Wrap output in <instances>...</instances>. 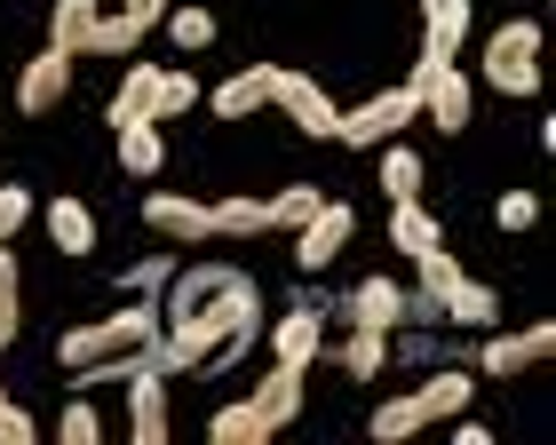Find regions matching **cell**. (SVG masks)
<instances>
[{
	"label": "cell",
	"mask_w": 556,
	"mask_h": 445,
	"mask_svg": "<svg viewBox=\"0 0 556 445\" xmlns=\"http://www.w3.org/2000/svg\"><path fill=\"white\" fill-rule=\"evenodd\" d=\"M255 318H263V294H255V279H223L199 310H184V318H167V351H175V374L184 366H207V351L215 342H231V334H255Z\"/></svg>",
	"instance_id": "cell-1"
},
{
	"label": "cell",
	"mask_w": 556,
	"mask_h": 445,
	"mask_svg": "<svg viewBox=\"0 0 556 445\" xmlns=\"http://www.w3.org/2000/svg\"><path fill=\"white\" fill-rule=\"evenodd\" d=\"M414 119H421V96H414V88H390V96H374V104L342 112V119H334V143H358V152H374V143H390L397 128H414Z\"/></svg>",
	"instance_id": "cell-3"
},
{
	"label": "cell",
	"mask_w": 556,
	"mask_h": 445,
	"mask_svg": "<svg viewBox=\"0 0 556 445\" xmlns=\"http://www.w3.org/2000/svg\"><path fill=\"white\" fill-rule=\"evenodd\" d=\"M16 342V255H9V239H0V351Z\"/></svg>",
	"instance_id": "cell-33"
},
{
	"label": "cell",
	"mask_w": 556,
	"mask_h": 445,
	"mask_svg": "<svg viewBox=\"0 0 556 445\" xmlns=\"http://www.w3.org/2000/svg\"><path fill=\"white\" fill-rule=\"evenodd\" d=\"M270 351H278V366H311L318 358V310H287L270 327Z\"/></svg>",
	"instance_id": "cell-16"
},
{
	"label": "cell",
	"mask_w": 556,
	"mask_h": 445,
	"mask_svg": "<svg viewBox=\"0 0 556 445\" xmlns=\"http://www.w3.org/2000/svg\"><path fill=\"white\" fill-rule=\"evenodd\" d=\"M128 430H136V445H167V390H160V374H128Z\"/></svg>",
	"instance_id": "cell-10"
},
{
	"label": "cell",
	"mask_w": 556,
	"mask_h": 445,
	"mask_svg": "<svg viewBox=\"0 0 556 445\" xmlns=\"http://www.w3.org/2000/svg\"><path fill=\"white\" fill-rule=\"evenodd\" d=\"M48 239H56L64 255H88V246H96V215L80 200H56V207H48Z\"/></svg>",
	"instance_id": "cell-22"
},
{
	"label": "cell",
	"mask_w": 556,
	"mask_h": 445,
	"mask_svg": "<svg viewBox=\"0 0 556 445\" xmlns=\"http://www.w3.org/2000/svg\"><path fill=\"white\" fill-rule=\"evenodd\" d=\"M199 104V80L191 72H160V96H151V119H175V112H191Z\"/></svg>",
	"instance_id": "cell-30"
},
{
	"label": "cell",
	"mask_w": 556,
	"mask_h": 445,
	"mask_svg": "<svg viewBox=\"0 0 556 445\" xmlns=\"http://www.w3.org/2000/svg\"><path fill=\"white\" fill-rule=\"evenodd\" d=\"M326 200H318V183H287V191H270V223L278 231H294V223H311Z\"/></svg>",
	"instance_id": "cell-29"
},
{
	"label": "cell",
	"mask_w": 556,
	"mask_h": 445,
	"mask_svg": "<svg viewBox=\"0 0 556 445\" xmlns=\"http://www.w3.org/2000/svg\"><path fill=\"white\" fill-rule=\"evenodd\" d=\"M143 223L151 231H167V239H215V207H199V200H143Z\"/></svg>",
	"instance_id": "cell-11"
},
{
	"label": "cell",
	"mask_w": 556,
	"mask_h": 445,
	"mask_svg": "<svg viewBox=\"0 0 556 445\" xmlns=\"http://www.w3.org/2000/svg\"><path fill=\"white\" fill-rule=\"evenodd\" d=\"M223 279H231L223 263H191L184 279H167V303H160V310H167V318H184V310H199V303H207V294H215Z\"/></svg>",
	"instance_id": "cell-20"
},
{
	"label": "cell",
	"mask_w": 556,
	"mask_h": 445,
	"mask_svg": "<svg viewBox=\"0 0 556 445\" xmlns=\"http://www.w3.org/2000/svg\"><path fill=\"white\" fill-rule=\"evenodd\" d=\"M421 24H429V48H462V33H469V0H421Z\"/></svg>",
	"instance_id": "cell-23"
},
{
	"label": "cell",
	"mask_w": 556,
	"mask_h": 445,
	"mask_svg": "<svg viewBox=\"0 0 556 445\" xmlns=\"http://www.w3.org/2000/svg\"><path fill=\"white\" fill-rule=\"evenodd\" d=\"M270 104L287 112L302 136H334V119H342V112H334V96H326L311 72H287V64H270Z\"/></svg>",
	"instance_id": "cell-4"
},
{
	"label": "cell",
	"mask_w": 556,
	"mask_h": 445,
	"mask_svg": "<svg viewBox=\"0 0 556 445\" xmlns=\"http://www.w3.org/2000/svg\"><path fill=\"white\" fill-rule=\"evenodd\" d=\"M167 33H175L184 56H199V48L215 40V16H207V9H167Z\"/></svg>",
	"instance_id": "cell-31"
},
{
	"label": "cell",
	"mask_w": 556,
	"mask_h": 445,
	"mask_svg": "<svg viewBox=\"0 0 556 445\" xmlns=\"http://www.w3.org/2000/svg\"><path fill=\"white\" fill-rule=\"evenodd\" d=\"M556 351V327H525V334H493L485 342V374H525Z\"/></svg>",
	"instance_id": "cell-9"
},
{
	"label": "cell",
	"mask_w": 556,
	"mask_h": 445,
	"mask_svg": "<svg viewBox=\"0 0 556 445\" xmlns=\"http://www.w3.org/2000/svg\"><path fill=\"white\" fill-rule=\"evenodd\" d=\"M96 24H104V16H96V0H56V16H48V33H56V48H72V56H80Z\"/></svg>",
	"instance_id": "cell-25"
},
{
	"label": "cell",
	"mask_w": 556,
	"mask_h": 445,
	"mask_svg": "<svg viewBox=\"0 0 556 445\" xmlns=\"http://www.w3.org/2000/svg\"><path fill=\"white\" fill-rule=\"evenodd\" d=\"M64 88H72V48H56V40H48L40 56L24 64V80H16V104H24V112H48Z\"/></svg>",
	"instance_id": "cell-7"
},
{
	"label": "cell",
	"mask_w": 556,
	"mask_h": 445,
	"mask_svg": "<svg viewBox=\"0 0 556 445\" xmlns=\"http://www.w3.org/2000/svg\"><path fill=\"white\" fill-rule=\"evenodd\" d=\"M438 303H445V327H493V318H501V294H493V287H477L469 270L438 294Z\"/></svg>",
	"instance_id": "cell-13"
},
{
	"label": "cell",
	"mask_w": 556,
	"mask_h": 445,
	"mask_svg": "<svg viewBox=\"0 0 556 445\" xmlns=\"http://www.w3.org/2000/svg\"><path fill=\"white\" fill-rule=\"evenodd\" d=\"M33 437H40L33 414H24V406H0V445H33Z\"/></svg>",
	"instance_id": "cell-37"
},
{
	"label": "cell",
	"mask_w": 556,
	"mask_h": 445,
	"mask_svg": "<svg viewBox=\"0 0 556 445\" xmlns=\"http://www.w3.org/2000/svg\"><path fill=\"white\" fill-rule=\"evenodd\" d=\"M270 430H278V422H270V414H263L255 398H239V406H223V414H215V422H207V437H215V445H263Z\"/></svg>",
	"instance_id": "cell-15"
},
{
	"label": "cell",
	"mask_w": 556,
	"mask_h": 445,
	"mask_svg": "<svg viewBox=\"0 0 556 445\" xmlns=\"http://www.w3.org/2000/svg\"><path fill=\"white\" fill-rule=\"evenodd\" d=\"M541 24L533 16H517V24H501V33L485 40V80L501 88V96H533L541 88Z\"/></svg>",
	"instance_id": "cell-2"
},
{
	"label": "cell",
	"mask_w": 556,
	"mask_h": 445,
	"mask_svg": "<svg viewBox=\"0 0 556 445\" xmlns=\"http://www.w3.org/2000/svg\"><path fill=\"white\" fill-rule=\"evenodd\" d=\"M151 96H160V64H128V88L112 96V128H136V119H151ZM160 128V119H151Z\"/></svg>",
	"instance_id": "cell-17"
},
{
	"label": "cell",
	"mask_w": 556,
	"mask_h": 445,
	"mask_svg": "<svg viewBox=\"0 0 556 445\" xmlns=\"http://www.w3.org/2000/svg\"><path fill=\"white\" fill-rule=\"evenodd\" d=\"M96 437H104L96 406H88V398H72V406H64V445H96Z\"/></svg>",
	"instance_id": "cell-35"
},
{
	"label": "cell",
	"mask_w": 556,
	"mask_h": 445,
	"mask_svg": "<svg viewBox=\"0 0 556 445\" xmlns=\"http://www.w3.org/2000/svg\"><path fill=\"white\" fill-rule=\"evenodd\" d=\"M350 327H397V318H406V287H390V279H366V287H350Z\"/></svg>",
	"instance_id": "cell-12"
},
{
	"label": "cell",
	"mask_w": 556,
	"mask_h": 445,
	"mask_svg": "<svg viewBox=\"0 0 556 445\" xmlns=\"http://www.w3.org/2000/svg\"><path fill=\"white\" fill-rule=\"evenodd\" d=\"M350 231H358V215H350L342 200H326L311 223H294V263H302V270H326V263L350 246Z\"/></svg>",
	"instance_id": "cell-5"
},
{
	"label": "cell",
	"mask_w": 556,
	"mask_h": 445,
	"mask_svg": "<svg viewBox=\"0 0 556 445\" xmlns=\"http://www.w3.org/2000/svg\"><path fill=\"white\" fill-rule=\"evenodd\" d=\"M0 406H9V398H0Z\"/></svg>",
	"instance_id": "cell-39"
},
{
	"label": "cell",
	"mask_w": 556,
	"mask_h": 445,
	"mask_svg": "<svg viewBox=\"0 0 556 445\" xmlns=\"http://www.w3.org/2000/svg\"><path fill=\"white\" fill-rule=\"evenodd\" d=\"M421 112H429V128H445V136H462L469 128V80H462V72H429V80H421Z\"/></svg>",
	"instance_id": "cell-8"
},
{
	"label": "cell",
	"mask_w": 556,
	"mask_h": 445,
	"mask_svg": "<svg viewBox=\"0 0 556 445\" xmlns=\"http://www.w3.org/2000/svg\"><path fill=\"white\" fill-rule=\"evenodd\" d=\"M151 24H167V0H128L119 16H104V24L88 33V48H104V56H136Z\"/></svg>",
	"instance_id": "cell-6"
},
{
	"label": "cell",
	"mask_w": 556,
	"mask_h": 445,
	"mask_svg": "<svg viewBox=\"0 0 556 445\" xmlns=\"http://www.w3.org/2000/svg\"><path fill=\"white\" fill-rule=\"evenodd\" d=\"M342 366H350L358 382H374V374H382V366H390V342H382V327H358V334H350Z\"/></svg>",
	"instance_id": "cell-28"
},
{
	"label": "cell",
	"mask_w": 556,
	"mask_h": 445,
	"mask_svg": "<svg viewBox=\"0 0 556 445\" xmlns=\"http://www.w3.org/2000/svg\"><path fill=\"white\" fill-rule=\"evenodd\" d=\"M414 398H421V414H429V422H445V414H462V406L477 398V382L462 374V366H445V374H438V382H421Z\"/></svg>",
	"instance_id": "cell-21"
},
{
	"label": "cell",
	"mask_w": 556,
	"mask_h": 445,
	"mask_svg": "<svg viewBox=\"0 0 556 445\" xmlns=\"http://www.w3.org/2000/svg\"><path fill=\"white\" fill-rule=\"evenodd\" d=\"M493 223H501V231H533V223H541V200H533V191H501Z\"/></svg>",
	"instance_id": "cell-34"
},
{
	"label": "cell",
	"mask_w": 556,
	"mask_h": 445,
	"mask_svg": "<svg viewBox=\"0 0 556 445\" xmlns=\"http://www.w3.org/2000/svg\"><path fill=\"white\" fill-rule=\"evenodd\" d=\"M167 279H175V270H167V263H143V270H136V279H128V287H136V294H160Z\"/></svg>",
	"instance_id": "cell-38"
},
{
	"label": "cell",
	"mask_w": 556,
	"mask_h": 445,
	"mask_svg": "<svg viewBox=\"0 0 556 445\" xmlns=\"http://www.w3.org/2000/svg\"><path fill=\"white\" fill-rule=\"evenodd\" d=\"M382 191H390V207L397 200H421V160L406 152V143H390V152H382Z\"/></svg>",
	"instance_id": "cell-27"
},
{
	"label": "cell",
	"mask_w": 556,
	"mask_h": 445,
	"mask_svg": "<svg viewBox=\"0 0 556 445\" xmlns=\"http://www.w3.org/2000/svg\"><path fill=\"white\" fill-rule=\"evenodd\" d=\"M302 374H311V366H270V374H263V390H255V406L270 414L278 430H287L294 414H302Z\"/></svg>",
	"instance_id": "cell-18"
},
{
	"label": "cell",
	"mask_w": 556,
	"mask_h": 445,
	"mask_svg": "<svg viewBox=\"0 0 556 445\" xmlns=\"http://www.w3.org/2000/svg\"><path fill=\"white\" fill-rule=\"evenodd\" d=\"M438 239H445V231L429 223V207H421V200H397V207H390V246H397V255H429Z\"/></svg>",
	"instance_id": "cell-19"
},
{
	"label": "cell",
	"mask_w": 556,
	"mask_h": 445,
	"mask_svg": "<svg viewBox=\"0 0 556 445\" xmlns=\"http://www.w3.org/2000/svg\"><path fill=\"white\" fill-rule=\"evenodd\" d=\"M24 215H33V191L0 183V239H16V231H24Z\"/></svg>",
	"instance_id": "cell-36"
},
{
	"label": "cell",
	"mask_w": 556,
	"mask_h": 445,
	"mask_svg": "<svg viewBox=\"0 0 556 445\" xmlns=\"http://www.w3.org/2000/svg\"><path fill=\"white\" fill-rule=\"evenodd\" d=\"M160 128H151V119H136V128H119V167H128V176H160Z\"/></svg>",
	"instance_id": "cell-26"
},
{
	"label": "cell",
	"mask_w": 556,
	"mask_h": 445,
	"mask_svg": "<svg viewBox=\"0 0 556 445\" xmlns=\"http://www.w3.org/2000/svg\"><path fill=\"white\" fill-rule=\"evenodd\" d=\"M270 104V64H247V72H231V80L215 88V112L223 119H247V112H263Z\"/></svg>",
	"instance_id": "cell-14"
},
{
	"label": "cell",
	"mask_w": 556,
	"mask_h": 445,
	"mask_svg": "<svg viewBox=\"0 0 556 445\" xmlns=\"http://www.w3.org/2000/svg\"><path fill=\"white\" fill-rule=\"evenodd\" d=\"M421 430H429L421 398H382V406H374V437H382V445H397V437H421Z\"/></svg>",
	"instance_id": "cell-24"
},
{
	"label": "cell",
	"mask_w": 556,
	"mask_h": 445,
	"mask_svg": "<svg viewBox=\"0 0 556 445\" xmlns=\"http://www.w3.org/2000/svg\"><path fill=\"white\" fill-rule=\"evenodd\" d=\"M215 231H278V223H270V200H223V207H215Z\"/></svg>",
	"instance_id": "cell-32"
}]
</instances>
